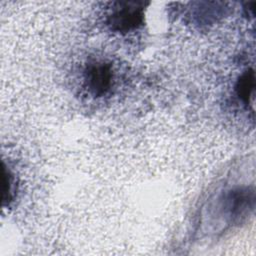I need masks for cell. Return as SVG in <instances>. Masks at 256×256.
Listing matches in <instances>:
<instances>
[{
	"label": "cell",
	"instance_id": "1",
	"mask_svg": "<svg viewBox=\"0 0 256 256\" xmlns=\"http://www.w3.org/2000/svg\"><path fill=\"white\" fill-rule=\"evenodd\" d=\"M114 11L109 17V25L117 32H128L136 29L143 22V4L138 2L117 3Z\"/></svg>",
	"mask_w": 256,
	"mask_h": 256
},
{
	"label": "cell",
	"instance_id": "3",
	"mask_svg": "<svg viewBox=\"0 0 256 256\" xmlns=\"http://www.w3.org/2000/svg\"><path fill=\"white\" fill-rule=\"evenodd\" d=\"M254 80H255L254 72L251 69V70L244 72L240 76V78L236 84L237 96L246 106H248V104H250L251 99H253L254 87H255Z\"/></svg>",
	"mask_w": 256,
	"mask_h": 256
},
{
	"label": "cell",
	"instance_id": "2",
	"mask_svg": "<svg viewBox=\"0 0 256 256\" xmlns=\"http://www.w3.org/2000/svg\"><path fill=\"white\" fill-rule=\"evenodd\" d=\"M85 82L89 91L95 96L106 94L113 83L111 66L104 62H94L85 70Z\"/></svg>",
	"mask_w": 256,
	"mask_h": 256
}]
</instances>
